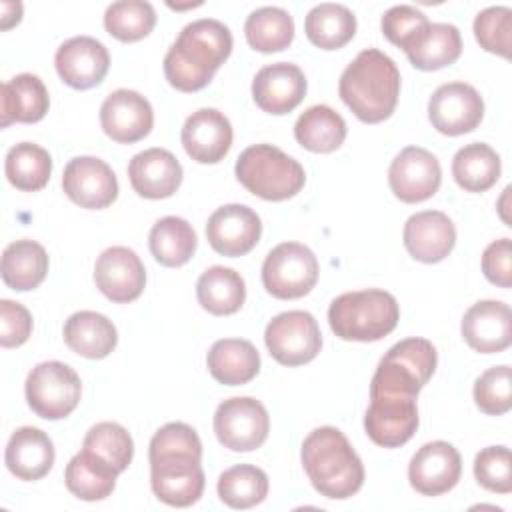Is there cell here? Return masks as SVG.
Here are the masks:
<instances>
[{
	"instance_id": "ab89813d",
	"label": "cell",
	"mask_w": 512,
	"mask_h": 512,
	"mask_svg": "<svg viewBox=\"0 0 512 512\" xmlns=\"http://www.w3.org/2000/svg\"><path fill=\"white\" fill-rule=\"evenodd\" d=\"M216 490L226 506L246 510L266 498L268 476L258 466L236 464L220 474Z\"/></svg>"
},
{
	"instance_id": "44dd1931",
	"label": "cell",
	"mask_w": 512,
	"mask_h": 512,
	"mask_svg": "<svg viewBox=\"0 0 512 512\" xmlns=\"http://www.w3.org/2000/svg\"><path fill=\"white\" fill-rule=\"evenodd\" d=\"M306 96V76L290 62H274L260 68L252 80V98L268 114H288Z\"/></svg>"
},
{
	"instance_id": "4dcf8cb0",
	"label": "cell",
	"mask_w": 512,
	"mask_h": 512,
	"mask_svg": "<svg viewBox=\"0 0 512 512\" xmlns=\"http://www.w3.org/2000/svg\"><path fill=\"white\" fill-rule=\"evenodd\" d=\"M118 474L120 472L112 464H108L104 458L82 448V452L72 456L70 462L66 464L64 480H66V488L76 498L94 502V500H104L112 494Z\"/></svg>"
},
{
	"instance_id": "8fae6325",
	"label": "cell",
	"mask_w": 512,
	"mask_h": 512,
	"mask_svg": "<svg viewBox=\"0 0 512 512\" xmlns=\"http://www.w3.org/2000/svg\"><path fill=\"white\" fill-rule=\"evenodd\" d=\"M270 430V418L262 402L250 396H234L218 404L214 432L218 442L232 452L260 448Z\"/></svg>"
},
{
	"instance_id": "f546056e",
	"label": "cell",
	"mask_w": 512,
	"mask_h": 512,
	"mask_svg": "<svg viewBox=\"0 0 512 512\" xmlns=\"http://www.w3.org/2000/svg\"><path fill=\"white\" fill-rule=\"evenodd\" d=\"M418 70H440L454 64L462 52L460 30L454 24L430 22L404 50Z\"/></svg>"
},
{
	"instance_id": "484cf974",
	"label": "cell",
	"mask_w": 512,
	"mask_h": 512,
	"mask_svg": "<svg viewBox=\"0 0 512 512\" xmlns=\"http://www.w3.org/2000/svg\"><path fill=\"white\" fill-rule=\"evenodd\" d=\"M54 456V444L46 432L34 426H22L12 432L6 444L4 462L18 480L34 482L50 472Z\"/></svg>"
},
{
	"instance_id": "5b68a950",
	"label": "cell",
	"mask_w": 512,
	"mask_h": 512,
	"mask_svg": "<svg viewBox=\"0 0 512 512\" xmlns=\"http://www.w3.org/2000/svg\"><path fill=\"white\" fill-rule=\"evenodd\" d=\"M234 172L248 192L270 202L296 196L306 182L300 162L272 144L248 146L238 156Z\"/></svg>"
},
{
	"instance_id": "e0dca14e",
	"label": "cell",
	"mask_w": 512,
	"mask_h": 512,
	"mask_svg": "<svg viewBox=\"0 0 512 512\" xmlns=\"http://www.w3.org/2000/svg\"><path fill=\"white\" fill-rule=\"evenodd\" d=\"M96 288L112 302L136 300L146 286V270L140 256L126 246L106 248L94 264Z\"/></svg>"
},
{
	"instance_id": "7402d4cb",
	"label": "cell",
	"mask_w": 512,
	"mask_h": 512,
	"mask_svg": "<svg viewBox=\"0 0 512 512\" xmlns=\"http://www.w3.org/2000/svg\"><path fill=\"white\" fill-rule=\"evenodd\" d=\"M466 344L480 354H498L512 342V312L500 300H480L462 318Z\"/></svg>"
},
{
	"instance_id": "d6a6232c",
	"label": "cell",
	"mask_w": 512,
	"mask_h": 512,
	"mask_svg": "<svg viewBox=\"0 0 512 512\" xmlns=\"http://www.w3.org/2000/svg\"><path fill=\"white\" fill-rule=\"evenodd\" d=\"M344 118L326 104H316L304 110L294 124V138L310 152L328 154L342 146L346 138Z\"/></svg>"
},
{
	"instance_id": "7bdbcfd3",
	"label": "cell",
	"mask_w": 512,
	"mask_h": 512,
	"mask_svg": "<svg viewBox=\"0 0 512 512\" xmlns=\"http://www.w3.org/2000/svg\"><path fill=\"white\" fill-rule=\"evenodd\" d=\"M474 36L486 52L510 58L512 46V10L508 6H490L474 18Z\"/></svg>"
},
{
	"instance_id": "3957f363",
	"label": "cell",
	"mask_w": 512,
	"mask_h": 512,
	"mask_svg": "<svg viewBox=\"0 0 512 512\" xmlns=\"http://www.w3.org/2000/svg\"><path fill=\"white\" fill-rule=\"evenodd\" d=\"M302 466L320 496L346 500L354 496L364 482V466L352 444L334 426L312 430L302 442Z\"/></svg>"
},
{
	"instance_id": "e575fe53",
	"label": "cell",
	"mask_w": 512,
	"mask_h": 512,
	"mask_svg": "<svg viewBox=\"0 0 512 512\" xmlns=\"http://www.w3.org/2000/svg\"><path fill=\"white\" fill-rule=\"evenodd\" d=\"M306 38L322 50H338L356 34V16L344 4H316L304 18Z\"/></svg>"
},
{
	"instance_id": "52a82bcc",
	"label": "cell",
	"mask_w": 512,
	"mask_h": 512,
	"mask_svg": "<svg viewBox=\"0 0 512 512\" xmlns=\"http://www.w3.org/2000/svg\"><path fill=\"white\" fill-rule=\"evenodd\" d=\"M26 402L44 420L66 418L80 402V376L64 362L48 360L36 364L24 384Z\"/></svg>"
},
{
	"instance_id": "1f68e13d",
	"label": "cell",
	"mask_w": 512,
	"mask_h": 512,
	"mask_svg": "<svg viewBox=\"0 0 512 512\" xmlns=\"http://www.w3.org/2000/svg\"><path fill=\"white\" fill-rule=\"evenodd\" d=\"M2 280L16 292H26L42 284L48 274V254L34 240L10 242L2 252Z\"/></svg>"
},
{
	"instance_id": "5bb4252c",
	"label": "cell",
	"mask_w": 512,
	"mask_h": 512,
	"mask_svg": "<svg viewBox=\"0 0 512 512\" xmlns=\"http://www.w3.org/2000/svg\"><path fill=\"white\" fill-rule=\"evenodd\" d=\"M64 194L80 208L100 210L118 198V180L112 168L96 156L72 158L62 174Z\"/></svg>"
},
{
	"instance_id": "4316f807",
	"label": "cell",
	"mask_w": 512,
	"mask_h": 512,
	"mask_svg": "<svg viewBox=\"0 0 512 512\" xmlns=\"http://www.w3.org/2000/svg\"><path fill=\"white\" fill-rule=\"evenodd\" d=\"M0 106L2 128H6L12 122L32 124L46 116L50 96L44 82L38 76L24 72L2 84Z\"/></svg>"
},
{
	"instance_id": "cb8c5ba5",
	"label": "cell",
	"mask_w": 512,
	"mask_h": 512,
	"mask_svg": "<svg viewBox=\"0 0 512 512\" xmlns=\"http://www.w3.org/2000/svg\"><path fill=\"white\" fill-rule=\"evenodd\" d=\"M404 246L408 254L424 264L444 260L456 244V228L440 210L412 214L404 224Z\"/></svg>"
},
{
	"instance_id": "f35d334b",
	"label": "cell",
	"mask_w": 512,
	"mask_h": 512,
	"mask_svg": "<svg viewBox=\"0 0 512 512\" xmlns=\"http://www.w3.org/2000/svg\"><path fill=\"white\" fill-rule=\"evenodd\" d=\"M4 172L14 188L22 192H36L50 180L52 158L48 150L34 142H20L8 150Z\"/></svg>"
},
{
	"instance_id": "ffe728a7",
	"label": "cell",
	"mask_w": 512,
	"mask_h": 512,
	"mask_svg": "<svg viewBox=\"0 0 512 512\" xmlns=\"http://www.w3.org/2000/svg\"><path fill=\"white\" fill-rule=\"evenodd\" d=\"M418 422L416 398L370 396L364 430L374 444L382 448H398L414 436Z\"/></svg>"
},
{
	"instance_id": "603a6c76",
	"label": "cell",
	"mask_w": 512,
	"mask_h": 512,
	"mask_svg": "<svg viewBox=\"0 0 512 512\" xmlns=\"http://www.w3.org/2000/svg\"><path fill=\"white\" fill-rule=\"evenodd\" d=\"M180 140L194 162L216 164L232 146V124L220 110L200 108L186 118Z\"/></svg>"
},
{
	"instance_id": "bcb514c9",
	"label": "cell",
	"mask_w": 512,
	"mask_h": 512,
	"mask_svg": "<svg viewBox=\"0 0 512 512\" xmlns=\"http://www.w3.org/2000/svg\"><path fill=\"white\" fill-rule=\"evenodd\" d=\"M430 24L428 16L408 4H398L392 6L384 12L382 16V34L396 46H400L402 50H406L412 40Z\"/></svg>"
},
{
	"instance_id": "d6986e66",
	"label": "cell",
	"mask_w": 512,
	"mask_h": 512,
	"mask_svg": "<svg viewBox=\"0 0 512 512\" xmlns=\"http://www.w3.org/2000/svg\"><path fill=\"white\" fill-rule=\"evenodd\" d=\"M100 124L108 138L118 144H132L150 134L154 112L150 102L128 88L114 90L100 106Z\"/></svg>"
},
{
	"instance_id": "8d00e7d4",
	"label": "cell",
	"mask_w": 512,
	"mask_h": 512,
	"mask_svg": "<svg viewBox=\"0 0 512 512\" xmlns=\"http://www.w3.org/2000/svg\"><path fill=\"white\" fill-rule=\"evenodd\" d=\"M148 246L156 262L168 268H176L194 256L198 238L188 220L178 216H164L152 226Z\"/></svg>"
},
{
	"instance_id": "60d3db41",
	"label": "cell",
	"mask_w": 512,
	"mask_h": 512,
	"mask_svg": "<svg viewBox=\"0 0 512 512\" xmlns=\"http://www.w3.org/2000/svg\"><path fill=\"white\" fill-rule=\"evenodd\" d=\"M156 12L144 0H120L106 8L104 28L120 42H136L152 32Z\"/></svg>"
},
{
	"instance_id": "7c38bea8",
	"label": "cell",
	"mask_w": 512,
	"mask_h": 512,
	"mask_svg": "<svg viewBox=\"0 0 512 512\" xmlns=\"http://www.w3.org/2000/svg\"><path fill=\"white\" fill-rule=\"evenodd\" d=\"M428 118L440 134L460 136L480 126L484 118V100L474 86L466 82H448L438 86L430 96Z\"/></svg>"
},
{
	"instance_id": "7dc6e473",
	"label": "cell",
	"mask_w": 512,
	"mask_h": 512,
	"mask_svg": "<svg viewBox=\"0 0 512 512\" xmlns=\"http://www.w3.org/2000/svg\"><path fill=\"white\" fill-rule=\"evenodd\" d=\"M32 334L30 312L12 300H0V344L2 348L22 346Z\"/></svg>"
},
{
	"instance_id": "f1b7e54d",
	"label": "cell",
	"mask_w": 512,
	"mask_h": 512,
	"mask_svg": "<svg viewBox=\"0 0 512 512\" xmlns=\"http://www.w3.org/2000/svg\"><path fill=\"white\" fill-rule=\"evenodd\" d=\"M206 364L220 384L242 386L260 372V354L248 340L222 338L212 344Z\"/></svg>"
},
{
	"instance_id": "681fc988",
	"label": "cell",
	"mask_w": 512,
	"mask_h": 512,
	"mask_svg": "<svg viewBox=\"0 0 512 512\" xmlns=\"http://www.w3.org/2000/svg\"><path fill=\"white\" fill-rule=\"evenodd\" d=\"M22 18V4L20 2H2V30H8L10 26L18 24Z\"/></svg>"
},
{
	"instance_id": "c3c4849f",
	"label": "cell",
	"mask_w": 512,
	"mask_h": 512,
	"mask_svg": "<svg viewBox=\"0 0 512 512\" xmlns=\"http://www.w3.org/2000/svg\"><path fill=\"white\" fill-rule=\"evenodd\" d=\"M482 272L488 282L510 288L512 286V244L510 238L494 240L482 254Z\"/></svg>"
},
{
	"instance_id": "74e56055",
	"label": "cell",
	"mask_w": 512,
	"mask_h": 512,
	"mask_svg": "<svg viewBox=\"0 0 512 512\" xmlns=\"http://www.w3.org/2000/svg\"><path fill=\"white\" fill-rule=\"evenodd\" d=\"M244 34L254 50L264 54L280 52L294 40V20L284 8L262 6L246 18Z\"/></svg>"
},
{
	"instance_id": "f6af8a7d",
	"label": "cell",
	"mask_w": 512,
	"mask_h": 512,
	"mask_svg": "<svg viewBox=\"0 0 512 512\" xmlns=\"http://www.w3.org/2000/svg\"><path fill=\"white\" fill-rule=\"evenodd\" d=\"M474 476L478 484L496 494L512 492V458L506 446L482 448L474 458Z\"/></svg>"
},
{
	"instance_id": "ac0fdd59",
	"label": "cell",
	"mask_w": 512,
	"mask_h": 512,
	"mask_svg": "<svg viewBox=\"0 0 512 512\" xmlns=\"http://www.w3.org/2000/svg\"><path fill=\"white\" fill-rule=\"evenodd\" d=\"M54 66L64 84L76 90H88L104 80L110 68V54L100 40L74 36L58 46Z\"/></svg>"
},
{
	"instance_id": "8992f818",
	"label": "cell",
	"mask_w": 512,
	"mask_h": 512,
	"mask_svg": "<svg viewBox=\"0 0 512 512\" xmlns=\"http://www.w3.org/2000/svg\"><path fill=\"white\" fill-rule=\"evenodd\" d=\"M436 348L426 338L396 342L378 362L370 382V396L416 398L436 370Z\"/></svg>"
},
{
	"instance_id": "2e32d148",
	"label": "cell",
	"mask_w": 512,
	"mask_h": 512,
	"mask_svg": "<svg viewBox=\"0 0 512 512\" xmlns=\"http://www.w3.org/2000/svg\"><path fill=\"white\" fill-rule=\"evenodd\" d=\"M262 236L260 216L244 204H224L206 222V238L222 256L248 254Z\"/></svg>"
},
{
	"instance_id": "ee69618b",
	"label": "cell",
	"mask_w": 512,
	"mask_h": 512,
	"mask_svg": "<svg viewBox=\"0 0 512 512\" xmlns=\"http://www.w3.org/2000/svg\"><path fill=\"white\" fill-rule=\"evenodd\" d=\"M512 372L508 364L492 366L474 382V402L490 416L506 414L512 408Z\"/></svg>"
},
{
	"instance_id": "30bf717a",
	"label": "cell",
	"mask_w": 512,
	"mask_h": 512,
	"mask_svg": "<svg viewBox=\"0 0 512 512\" xmlns=\"http://www.w3.org/2000/svg\"><path fill=\"white\" fill-rule=\"evenodd\" d=\"M264 342L276 362L284 366H300L318 356L322 334L310 312L288 310L268 322Z\"/></svg>"
},
{
	"instance_id": "4fadbf2b",
	"label": "cell",
	"mask_w": 512,
	"mask_h": 512,
	"mask_svg": "<svg viewBox=\"0 0 512 512\" xmlns=\"http://www.w3.org/2000/svg\"><path fill=\"white\" fill-rule=\"evenodd\" d=\"M440 182L442 170L438 158L420 146L400 150L388 168L390 190L406 204L428 200L438 192Z\"/></svg>"
},
{
	"instance_id": "836d02e7",
	"label": "cell",
	"mask_w": 512,
	"mask_h": 512,
	"mask_svg": "<svg viewBox=\"0 0 512 512\" xmlns=\"http://www.w3.org/2000/svg\"><path fill=\"white\" fill-rule=\"evenodd\" d=\"M200 306L214 316H228L242 308L246 300L244 278L226 266H210L196 282Z\"/></svg>"
},
{
	"instance_id": "ba28073f",
	"label": "cell",
	"mask_w": 512,
	"mask_h": 512,
	"mask_svg": "<svg viewBox=\"0 0 512 512\" xmlns=\"http://www.w3.org/2000/svg\"><path fill=\"white\" fill-rule=\"evenodd\" d=\"M318 260L300 242H282L272 248L262 264V284L268 294L280 300L306 296L318 280Z\"/></svg>"
},
{
	"instance_id": "9a60e30c",
	"label": "cell",
	"mask_w": 512,
	"mask_h": 512,
	"mask_svg": "<svg viewBox=\"0 0 512 512\" xmlns=\"http://www.w3.org/2000/svg\"><path fill=\"white\" fill-rule=\"evenodd\" d=\"M462 474L458 450L444 440H434L418 448L408 464L410 486L422 496H440L452 490Z\"/></svg>"
},
{
	"instance_id": "7a4b0ae2",
	"label": "cell",
	"mask_w": 512,
	"mask_h": 512,
	"mask_svg": "<svg viewBox=\"0 0 512 512\" xmlns=\"http://www.w3.org/2000/svg\"><path fill=\"white\" fill-rule=\"evenodd\" d=\"M338 94L358 120L378 124L390 118L398 104L400 72L388 54L366 48L342 72Z\"/></svg>"
},
{
	"instance_id": "b9f144b4",
	"label": "cell",
	"mask_w": 512,
	"mask_h": 512,
	"mask_svg": "<svg viewBox=\"0 0 512 512\" xmlns=\"http://www.w3.org/2000/svg\"><path fill=\"white\" fill-rule=\"evenodd\" d=\"M84 450H90L112 464L118 472H124L134 456V442L128 430L116 422L94 424L82 442Z\"/></svg>"
},
{
	"instance_id": "d4e9b609",
	"label": "cell",
	"mask_w": 512,
	"mask_h": 512,
	"mask_svg": "<svg viewBox=\"0 0 512 512\" xmlns=\"http://www.w3.org/2000/svg\"><path fill=\"white\" fill-rule=\"evenodd\" d=\"M128 178L138 196L160 200L172 196L180 188L182 166L172 152L164 148H148L130 160Z\"/></svg>"
},
{
	"instance_id": "83f0119b",
	"label": "cell",
	"mask_w": 512,
	"mask_h": 512,
	"mask_svg": "<svg viewBox=\"0 0 512 512\" xmlns=\"http://www.w3.org/2000/svg\"><path fill=\"white\" fill-rule=\"evenodd\" d=\"M62 336L72 352L90 360L106 358L118 342V332L114 324L104 314L92 310L74 312L64 322Z\"/></svg>"
},
{
	"instance_id": "9c48e42d",
	"label": "cell",
	"mask_w": 512,
	"mask_h": 512,
	"mask_svg": "<svg viewBox=\"0 0 512 512\" xmlns=\"http://www.w3.org/2000/svg\"><path fill=\"white\" fill-rule=\"evenodd\" d=\"M148 458L150 486L160 502L186 508L200 500L206 482L200 456L184 450H170Z\"/></svg>"
},
{
	"instance_id": "d590c367",
	"label": "cell",
	"mask_w": 512,
	"mask_h": 512,
	"mask_svg": "<svg viewBox=\"0 0 512 512\" xmlns=\"http://www.w3.org/2000/svg\"><path fill=\"white\" fill-rule=\"evenodd\" d=\"M500 156L484 142L462 146L452 160V176L466 192H486L500 178Z\"/></svg>"
},
{
	"instance_id": "277c9868",
	"label": "cell",
	"mask_w": 512,
	"mask_h": 512,
	"mask_svg": "<svg viewBox=\"0 0 512 512\" xmlns=\"http://www.w3.org/2000/svg\"><path fill=\"white\" fill-rule=\"evenodd\" d=\"M398 318L396 298L380 288L344 292L328 308V324L342 340H382L396 328Z\"/></svg>"
},
{
	"instance_id": "6da1fadb",
	"label": "cell",
	"mask_w": 512,
	"mask_h": 512,
	"mask_svg": "<svg viewBox=\"0 0 512 512\" xmlns=\"http://www.w3.org/2000/svg\"><path fill=\"white\" fill-rule=\"evenodd\" d=\"M230 52L228 26L214 18L194 20L182 28L164 56L166 80L180 92H198L212 82Z\"/></svg>"
}]
</instances>
